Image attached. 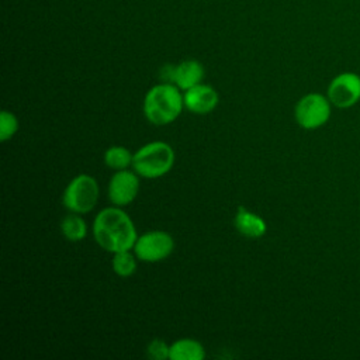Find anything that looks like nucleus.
<instances>
[{
    "instance_id": "17",
    "label": "nucleus",
    "mask_w": 360,
    "mask_h": 360,
    "mask_svg": "<svg viewBox=\"0 0 360 360\" xmlns=\"http://www.w3.org/2000/svg\"><path fill=\"white\" fill-rule=\"evenodd\" d=\"M146 353L152 360H167L170 359V345L162 339H152L146 346Z\"/></svg>"
},
{
    "instance_id": "11",
    "label": "nucleus",
    "mask_w": 360,
    "mask_h": 360,
    "mask_svg": "<svg viewBox=\"0 0 360 360\" xmlns=\"http://www.w3.org/2000/svg\"><path fill=\"white\" fill-rule=\"evenodd\" d=\"M233 225L239 233L252 239L262 238L267 231L264 219L242 205L238 207V211L233 218Z\"/></svg>"
},
{
    "instance_id": "2",
    "label": "nucleus",
    "mask_w": 360,
    "mask_h": 360,
    "mask_svg": "<svg viewBox=\"0 0 360 360\" xmlns=\"http://www.w3.org/2000/svg\"><path fill=\"white\" fill-rule=\"evenodd\" d=\"M184 107L180 89L172 83H159L148 90L143 98V115L158 127L172 124L179 118Z\"/></svg>"
},
{
    "instance_id": "9",
    "label": "nucleus",
    "mask_w": 360,
    "mask_h": 360,
    "mask_svg": "<svg viewBox=\"0 0 360 360\" xmlns=\"http://www.w3.org/2000/svg\"><path fill=\"white\" fill-rule=\"evenodd\" d=\"M184 107L197 115H204L211 112L219 101L218 93L210 84L198 83L194 87L188 89L183 94Z\"/></svg>"
},
{
    "instance_id": "14",
    "label": "nucleus",
    "mask_w": 360,
    "mask_h": 360,
    "mask_svg": "<svg viewBox=\"0 0 360 360\" xmlns=\"http://www.w3.org/2000/svg\"><path fill=\"white\" fill-rule=\"evenodd\" d=\"M132 158L134 155L124 146H110L104 152V163L107 167L112 169L114 172L117 170H124L132 166Z\"/></svg>"
},
{
    "instance_id": "3",
    "label": "nucleus",
    "mask_w": 360,
    "mask_h": 360,
    "mask_svg": "<svg viewBox=\"0 0 360 360\" xmlns=\"http://www.w3.org/2000/svg\"><path fill=\"white\" fill-rule=\"evenodd\" d=\"M174 158V150L167 142L153 141L134 153L131 167L139 177L158 179L172 170Z\"/></svg>"
},
{
    "instance_id": "16",
    "label": "nucleus",
    "mask_w": 360,
    "mask_h": 360,
    "mask_svg": "<svg viewBox=\"0 0 360 360\" xmlns=\"http://www.w3.org/2000/svg\"><path fill=\"white\" fill-rule=\"evenodd\" d=\"M18 131V120L17 117L7 110L0 112V141L6 142L14 136Z\"/></svg>"
},
{
    "instance_id": "6",
    "label": "nucleus",
    "mask_w": 360,
    "mask_h": 360,
    "mask_svg": "<svg viewBox=\"0 0 360 360\" xmlns=\"http://www.w3.org/2000/svg\"><path fill=\"white\" fill-rule=\"evenodd\" d=\"M295 120L301 128L315 129L322 127L330 117V101L318 93H309L300 98L295 105Z\"/></svg>"
},
{
    "instance_id": "5",
    "label": "nucleus",
    "mask_w": 360,
    "mask_h": 360,
    "mask_svg": "<svg viewBox=\"0 0 360 360\" xmlns=\"http://www.w3.org/2000/svg\"><path fill=\"white\" fill-rule=\"evenodd\" d=\"M174 240L169 232L148 231L138 236L134 245V253L141 262L158 263L172 255Z\"/></svg>"
},
{
    "instance_id": "1",
    "label": "nucleus",
    "mask_w": 360,
    "mask_h": 360,
    "mask_svg": "<svg viewBox=\"0 0 360 360\" xmlns=\"http://www.w3.org/2000/svg\"><path fill=\"white\" fill-rule=\"evenodd\" d=\"M93 236L98 246L110 253L132 250L138 239L131 217L121 207L103 208L93 221Z\"/></svg>"
},
{
    "instance_id": "13",
    "label": "nucleus",
    "mask_w": 360,
    "mask_h": 360,
    "mask_svg": "<svg viewBox=\"0 0 360 360\" xmlns=\"http://www.w3.org/2000/svg\"><path fill=\"white\" fill-rule=\"evenodd\" d=\"M60 231L68 240L79 242V240H83L87 235V224L80 217V214L70 212L63 217L60 222Z\"/></svg>"
},
{
    "instance_id": "12",
    "label": "nucleus",
    "mask_w": 360,
    "mask_h": 360,
    "mask_svg": "<svg viewBox=\"0 0 360 360\" xmlns=\"http://www.w3.org/2000/svg\"><path fill=\"white\" fill-rule=\"evenodd\" d=\"M204 346L191 338H183L170 345V360H202Z\"/></svg>"
},
{
    "instance_id": "4",
    "label": "nucleus",
    "mask_w": 360,
    "mask_h": 360,
    "mask_svg": "<svg viewBox=\"0 0 360 360\" xmlns=\"http://www.w3.org/2000/svg\"><path fill=\"white\" fill-rule=\"evenodd\" d=\"M98 195L100 188L97 180L90 174H77L63 190L62 202L70 212L86 214L96 207Z\"/></svg>"
},
{
    "instance_id": "15",
    "label": "nucleus",
    "mask_w": 360,
    "mask_h": 360,
    "mask_svg": "<svg viewBox=\"0 0 360 360\" xmlns=\"http://www.w3.org/2000/svg\"><path fill=\"white\" fill-rule=\"evenodd\" d=\"M136 256L134 250H122L117 252L112 256V270L117 276L120 277H129L135 273L136 270Z\"/></svg>"
},
{
    "instance_id": "8",
    "label": "nucleus",
    "mask_w": 360,
    "mask_h": 360,
    "mask_svg": "<svg viewBox=\"0 0 360 360\" xmlns=\"http://www.w3.org/2000/svg\"><path fill=\"white\" fill-rule=\"evenodd\" d=\"M328 98L340 108L356 104L360 98V77L354 73L338 75L328 87Z\"/></svg>"
},
{
    "instance_id": "10",
    "label": "nucleus",
    "mask_w": 360,
    "mask_h": 360,
    "mask_svg": "<svg viewBox=\"0 0 360 360\" xmlns=\"http://www.w3.org/2000/svg\"><path fill=\"white\" fill-rule=\"evenodd\" d=\"M204 77V68L195 59H186L179 65H174L173 69V84L180 90L186 91L195 84L201 83Z\"/></svg>"
},
{
    "instance_id": "7",
    "label": "nucleus",
    "mask_w": 360,
    "mask_h": 360,
    "mask_svg": "<svg viewBox=\"0 0 360 360\" xmlns=\"http://www.w3.org/2000/svg\"><path fill=\"white\" fill-rule=\"evenodd\" d=\"M139 191V176L134 170H117L107 187L108 200L117 207L129 205L138 195Z\"/></svg>"
}]
</instances>
